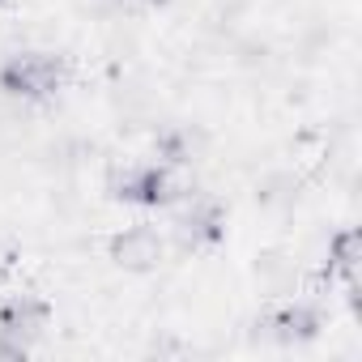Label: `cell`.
Segmentation results:
<instances>
[{"instance_id": "8992f818", "label": "cell", "mask_w": 362, "mask_h": 362, "mask_svg": "<svg viewBox=\"0 0 362 362\" xmlns=\"http://www.w3.org/2000/svg\"><path fill=\"white\" fill-rule=\"evenodd\" d=\"M324 311H320V303L315 298H281L277 307H269L260 320H256V328L269 337V341H277V345H307V341H315L320 332H324Z\"/></svg>"}, {"instance_id": "9c48e42d", "label": "cell", "mask_w": 362, "mask_h": 362, "mask_svg": "<svg viewBox=\"0 0 362 362\" xmlns=\"http://www.w3.org/2000/svg\"><path fill=\"white\" fill-rule=\"evenodd\" d=\"M175 0H132L128 9H141V13H162V9H170Z\"/></svg>"}, {"instance_id": "7a4b0ae2", "label": "cell", "mask_w": 362, "mask_h": 362, "mask_svg": "<svg viewBox=\"0 0 362 362\" xmlns=\"http://www.w3.org/2000/svg\"><path fill=\"white\" fill-rule=\"evenodd\" d=\"M192 184L184 170H170L158 158H115L103 175V192L128 209H170Z\"/></svg>"}, {"instance_id": "5b68a950", "label": "cell", "mask_w": 362, "mask_h": 362, "mask_svg": "<svg viewBox=\"0 0 362 362\" xmlns=\"http://www.w3.org/2000/svg\"><path fill=\"white\" fill-rule=\"evenodd\" d=\"M107 260L124 273H158L162 260H166V235L153 226V222H132V226H119L111 239H107Z\"/></svg>"}, {"instance_id": "6da1fadb", "label": "cell", "mask_w": 362, "mask_h": 362, "mask_svg": "<svg viewBox=\"0 0 362 362\" xmlns=\"http://www.w3.org/2000/svg\"><path fill=\"white\" fill-rule=\"evenodd\" d=\"M73 81V56L56 47H13L0 56V94L22 107L56 103Z\"/></svg>"}, {"instance_id": "277c9868", "label": "cell", "mask_w": 362, "mask_h": 362, "mask_svg": "<svg viewBox=\"0 0 362 362\" xmlns=\"http://www.w3.org/2000/svg\"><path fill=\"white\" fill-rule=\"evenodd\" d=\"M170 239L184 256H209L226 243V201L218 192H201V188H188L170 205Z\"/></svg>"}, {"instance_id": "52a82bcc", "label": "cell", "mask_w": 362, "mask_h": 362, "mask_svg": "<svg viewBox=\"0 0 362 362\" xmlns=\"http://www.w3.org/2000/svg\"><path fill=\"white\" fill-rule=\"evenodd\" d=\"M149 145H153V158L166 162L170 170H192L209 153V136L201 124H158Z\"/></svg>"}, {"instance_id": "3957f363", "label": "cell", "mask_w": 362, "mask_h": 362, "mask_svg": "<svg viewBox=\"0 0 362 362\" xmlns=\"http://www.w3.org/2000/svg\"><path fill=\"white\" fill-rule=\"evenodd\" d=\"M56 307L39 290H13L0 298V362H26L52 332Z\"/></svg>"}, {"instance_id": "ba28073f", "label": "cell", "mask_w": 362, "mask_h": 362, "mask_svg": "<svg viewBox=\"0 0 362 362\" xmlns=\"http://www.w3.org/2000/svg\"><path fill=\"white\" fill-rule=\"evenodd\" d=\"M256 281L260 290H269L273 298H290L298 286H303V264L290 256V252H260L256 256Z\"/></svg>"}, {"instance_id": "30bf717a", "label": "cell", "mask_w": 362, "mask_h": 362, "mask_svg": "<svg viewBox=\"0 0 362 362\" xmlns=\"http://www.w3.org/2000/svg\"><path fill=\"white\" fill-rule=\"evenodd\" d=\"M98 5H107V9H128L132 0H98Z\"/></svg>"}]
</instances>
